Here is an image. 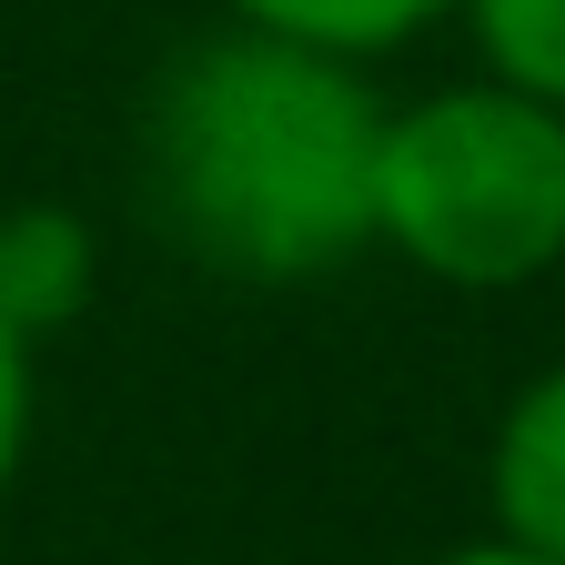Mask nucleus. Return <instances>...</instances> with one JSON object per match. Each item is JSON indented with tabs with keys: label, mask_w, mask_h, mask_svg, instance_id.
I'll use <instances>...</instances> for the list:
<instances>
[{
	"label": "nucleus",
	"mask_w": 565,
	"mask_h": 565,
	"mask_svg": "<svg viewBox=\"0 0 565 565\" xmlns=\"http://www.w3.org/2000/svg\"><path fill=\"white\" fill-rule=\"evenodd\" d=\"M384 92L303 41L212 31L192 41L141 121V172L172 243L233 282H313L374 253Z\"/></svg>",
	"instance_id": "1"
},
{
	"label": "nucleus",
	"mask_w": 565,
	"mask_h": 565,
	"mask_svg": "<svg viewBox=\"0 0 565 565\" xmlns=\"http://www.w3.org/2000/svg\"><path fill=\"white\" fill-rule=\"evenodd\" d=\"M374 243L465 294H515L565 263V111L494 82L384 111Z\"/></svg>",
	"instance_id": "2"
},
{
	"label": "nucleus",
	"mask_w": 565,
	"mask_h": 565,
	"mask_svg": "<svg viewBox=\"0 0 565 565\" xmlns=\"http://www.w3.org/2000/svg\"><path fill=\"white\" fill-rule=\"evenodd\" d=\"M484 505H494V535H505V545L565 565V364H545L535 384H515V404L494 414Z\"/></svg>",
	"instance_id": "3"
},
{
	"label": "nucleus",
	"mask_w": 565,
	"mask_h": 565,
	"mask_svg": "<svg viewBox=\"0 0 565 565\" xmlns=\"http://www.w3.org/2000/svg\"><path fill=\"white\" fill-rule=\"evenodd\" d=\"M82 294H92V233L51 202L0 212V323L41 353V333L82 313Z\"/></svg>",
	"instance_id": "4"
},
{
	"label": "nucleus",
	"mask_w": 565,
	"mask_h": 565,
	"mask_svg": "<svg viewBox=\"0 0 565 565\" xmlns=\"http://www.w3.org/2000/svg\"><path fill=\"white\" fill-rule=\"evenodd\" d=\"M223 11H233V31L303 41V51H323V61H353V71H364L374 51L435 31L455 0H223Z\"/></svg>",
	"instance_id": "5"
},
{
	"label": "nucleus",
	"mask_w": 565,
	"mask_h": 565,
	"mask_svg": "<svg viewBox=\"0 0 565 565\" xmlns=\"http://www.w3.org/2000/svg\"><path fill=\"white\" fill-rule=\"evenodd\" d=\"M494 92L565 111V0H455Z\"/></svg>",
	"instance_id": "6"
},
{
	"label": "nucleus",
	"mask_w": 565,
	"mask_h": 565,
	"mask_svg": "<svg viewBox=\"0 0 565 565\" xmlns=\"http://www.w3.org/2000/svg\"><path fill=\"white\" fill-rule=\"evenodd\" d=\"M31 414H41V353L0 323V494H11V475L31 455Z\"/></svg>",
	"instance_id": "7"
},
{
	"label": "nucleus",
	"mask_w": 565,
	"mask_h": 565,
	"mask_svg": "<svg viewBox=\"0 0 565 565\" xmlns=\"http://www.w3.org/2000/svg\"><path fill=\"white\" fill-rule=\"evenodd\" d=\"M445 565H545V555H525V545H505V535H475V545H455Z\"/></svg>",
	"instance_id": "8"
}]
</instances>
